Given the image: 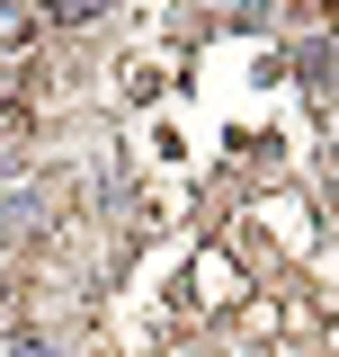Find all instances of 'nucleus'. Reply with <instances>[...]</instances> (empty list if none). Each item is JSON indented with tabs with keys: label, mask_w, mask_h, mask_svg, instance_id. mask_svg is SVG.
Masks as SVG:
<instances>
[{
	"label": "nucleus",
	"mask_w": 339,
	"mask_h": 357,
	"mask_svg": "<svg viewBox=\"0 0 339 357\" xmlns=\"http://www.w3.org/2000/svg\"><path fill=\"white\" fill-rule=\"evenodd\" d=\"M98 9H116V0H45V18H54V27H72V18H98Z\"/></svg>",
	"instance_id": "obj_1"
},
{
	"label": "nucleus",
	"mask_w": 339,
	"mask_h": 357,
	"mask_svg": "<svg viewBox=\"0 0 339 357\" xmlns=\"http://www.w3.org/2000/svg\"><path fill=\"white\" fill-rule=\"evenodd\" d=\"M0 357H54L45 340H0Z\"/></svg>",
	"instance_id": "obj_2"
}]
</instances>
